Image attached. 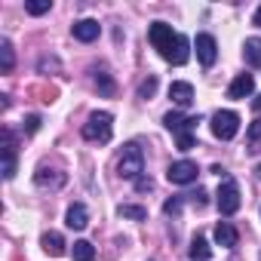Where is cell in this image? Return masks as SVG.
<instances>
[{
	"instance_id": "6da1fadb",
	"label": "cell",
	"mask_w": 261,
	"mask_h": 261,
	"mask_svg": "<svg viewBox=\"0 0 261 261\" xmlns=\"http://www.w3.org/2000/svg\"><path fill=\"white\" fill-rule=\"evenodd\" d=\"M142 172H145V154H142V148L136 142H129L123 148L120 160H117V175L120 178H129V181H139Z\"/></svg>"
},
{
	"instance_id": "7a4b0ae2",
	"label": "cell",
	"mask_w": 261,
	"mask_h": 261,
	"mask_svg": "<svg viewBox=\"0 0 261 261\" xmlns=\"http://www.w3.org/2000/svg\"><path fill=\"white\" fill-rule=\"evenodd\" d=\"M114 136V117L108 111H95L89 114V120L83 123V139L86 142H98V145H108Z\"/></svg>"
},
{
	"instance_id": "3957f363",
	"label": "cell",
	"mask_w": 261,
	"mask_h": 261,
	"mask_svg": "<svg viewBox=\"0 0 261 261\" xmlns=\"http://www.w3.org/2000/svg\"><path fill=\"white\" fill-rule=\"evenodd\" d=\"M240 133V114L237 111H215L212 114V136L221 142H230Z\"/></svg>"
},
{
	"instance_id": "277c9868",
	"label": "cell",
	"mask_w": 261,
	"mask_h": 261,
	"mask_svg": "<svg viewBox=\"0 0 261 261\" xmlns=\"http://www.w3.org/2000/svg\"><path fill=\"white\" fill-rule=\"evenodd\" d=\"M175 31H172V25H166V22H154L151 25V31H148V40L154 43V49H160V56L166 59L169 56V49H172V43H175Z\"/></svg>"
},
{
	"instance_id": "5b68a950",
	"label": "cell",
	"mask_w": 261,
	"mask_h": 261,
	"mask_svg": "<svg viewBox=\"0 0 261 261\" xmlns=\"http://www.w3.org/2000/svg\"><path fill=\"white\" fill-rule=\"evenodd\" d=\"M240 209V185L233 178H224L218 188V212L221 215H233Z\"/></svg>"
},
{
	"instance_id": "8992f818",
	"label": "cell",
	"mask_w": 261,
	"mask_h": 261,
	"mask_svg": "<svg viewBox=\"0 0 261 261\" xmlns=\"http://www.w3.org/2000/svg\"><path fill=\"white\" fill-rule=\"evenodd\" d=\"M200 123V117H181L178 111H169L166 117H163V126L169 129V133H175L178 139L181 136H194V126Z\"/></svg>"
},
{
	"instance_id": "52a82bcc",
	"label": "cell",
	"mask_w": 261,
	"mask_h": 261,
	"mask_svg": "<svg viewBox=\"0 0 261 261\" xmlns=\"http://www.w3.org/2000/svg\"><path fill=\"white\" fill-rule=\"evenodd\" d=\"M194 49H197V59H200L203 68H212V65H215V59H218V43H215L212 34H197Z\"/></svg>"
},
{
	"instance_id": "ba28073f",
	"label": "cell",
	"mask_w": 261,
	"mask_h": 261,
	"mask_svg": "<svg viewBox=\"0 0 261 261\" xmlns=\"http://www.w3.org/2000/svg\"><path fill=\"white\" fill-rule=\"evenodd\" d=\"M197 163L194 160H178V163H172L169 169H166V178L172 181V185H191V181H197Z\"/></svg>"
},
{
	"instance_id": "9c48e42d",
	"label": "cell",
	"mask_w": 261,
	"mask_h": 261,
	"mask_svg": "<svg viewBox=\"0 0 261 261\" xmlns=\"http://www.w3.org/2000/svg\"><path fill=\"white\" fill-rule=\"evenodd\" d=\"M71 34H74L80 43H92V40H98L101 25H98L95 19H80V22H74V25H71Z\"/></svg>"
},
{
	"instance_id": "30bf717a",
	"label": "cell",
	"mask_w": 261,
	"mask_h": 261,
	"mask_svg": "<svg viewBox=\"0 0 261 261\" xmlns=\"http://www.w3.org/2000/svg\"><path fill=\"white\" fill-rule=\"evenodd\" d=\"M252 92H255V77H252V74H240V77L230 83L227 98H237V101H240V98H249Z\"/></svg>"
},
{
	"instance_id": "8fae6325",
	"label": "cell",
	"mask_w": 261,
	"mask_h": 261,
	"mask_svg": "<svg viewBox=\"0 0 261 261\" xmlns=\"http://www.w3.org/2000/svg\"><path fill=\"white\" fill-rule=\"evenodd\" d=\"M188 59H191V40L185 34H178L175 43H172V49H169V56H166V62L169 65H185Z\"/></svg>"
},
{
	"instance_id": "7c38bea8",
	"label": "cell",
	"mask_w": 261,
	"mask_h": 261,
	"mask_svg": "<svg viewBox=\"0 0 261 261\" xmlns=\"http://www.w3.org/2000/svg\"><path fill=\"white\" fill-rule=\"evenodd\" d=\"M169 98H172L178 108H188V105L194 101V86H191L188 80H175V83L169 86Z\"/></svg>"
},
{
	"instance_id": "4fadbf2b",
	"label": "cell",
	"mask_w": 261,
	"mask_h": 261,
	"mask_svg": "<svg viewBox=\"0 0 261 261\" xmlns=\"http://www.w3.org/2000/svg\"><path fill=\"white\" fill-rule=\"evenodd\" d=\"M65 224H68L71 230H83V227L89 224V212H86V206H83V203L68 206V212H65Z\"/></svg>"
},
{
	"instance_id": "5bb4252c",
	"label": "cell",
	"mask_w": 261,
	"mask_h": 261,
	"mask_svg": "<svg viewBox=\"0 0 261 261\" xmlns=\"http://www.w3.org/2000/svg\"><path fill=\"white\" fill-rule=\"evenodd\" d=\"M237 240H240V233H237V227H233L230 221H218V224H215V243H218V246L233 249Z\"/></svg>"
},
{
	"instance_id": "9a60e30c",
	"label": "cell",
	"mask_w": 261,
	"mask_h": 261,
	"mask_svg": "<svg viewBox=\"0 0 261 261\" xmlns=\"http://www.w3.org/2000/svg\"><path fill=\"white\" fill-rule=\"evenodd\" d=\"M40 246H43V252H46V255H53V258L65 255V237H62V233H56V230H46V233L40 237Z\"/></svg>"
},
{
	"instance_id": "2e32d148",
	"label": "cell",
	"mask_w": 261,
	"mask_h": 261,
	"mask_svg": "<svg viewBox=\"0 0 261 261\" xmlns=\"http://www.w3.org/2000/svg\"><path fill=\"white\" fill-rule=\"evenodd\" d=\"M16 175V142H13V133H7V142H4V178H13Z\"/></svg>"
},
{
	"instance_id": "e0dca14e",
	"label": "cell",
	"mask_w": 261,
	"mask_h": 261,
	"mask_svg": "<svg viewBox=\"0 0 261 261\" xmlns=\"http://www.w3.org/2000/svg\"><path fill=\"white\" fill-rule=\"evenodd\" d=\"M34 181H37V188H62V185H65V175H62V172H56V169L40 166V169H37V175H34Z\"/></svg>"
},
{
	"instance_id": "ac0fdd59",
	"label": "cell",
	"mask_w": 261,
	"mask_h": 261,
	"mask_svg": "<svg viewBox=\"0 0 261 261\" xmlns=\"http://www.w3.org/2000/svg\"><path fill=\"white\" fill-rule=\"evenodd\" d=\"M243 56L252 68H261V37H249L243 43Z\"/></svg>"
},
{
	"instance_id": "d6986e66",
	"label": "cell",
	"mask_w": 261,
	"mask_h": 261,
	"mask_svg": "<svg viewBox=\"0 0 261 261\" xmlns=\"http://www.w3.org/2000/svg\"><path fill=\"white\" fill-rule=\"evenodd\" d=\"M71 255H74V261H92L95 258V246L89 240H77L74 249H71Z\"/></svg>"
},
{
	"instance_id": "ffe728a7",
	"label": "cell",
	"mask_w": 261,
	"mask_h": 261,
	"mask_svg": "<svg viewBox=\"0 0 261 261\" xmlns=\"http://www.w3.org/2000/svg\"><path fill=\"white\" fill-rule=\"evenodd\" d=\"M13 65H16V56H13V43L4 37V40H0V68H4L7 74L13 71Z\"/></svg>"
},
{
	"instance_id": "44dd1931",
	"label": "cell",
	"mask_w": 261,
	"mask_h": 261,
	"mask_svg": "<svg viewBox=\"0 0 261 261\" xmlns=\"http://www.w3.org/2000/svg\"><path fill=\"white\" fill-rule=\"evenodd\" d=\"M209 255H212L209 243H206L203 237H194V243H191V258H194V261H206Z\"/></svg>"
},
{
	"instance_id": "7402d4cb",
	"label": "cell",
	"mask_w": 261,
	"mask_h": 261,
	"mask_svg": "<svg viewBox=\"0 0 261 261\" xmlns=\"http://www.w3.org/2000/svg\"><path fill=\"white\" fill-rule=\"evenodd\" d=\"M123 218H133V221H145L148 218V209H142V206H120L117 209Z\"/></svg>"
},
{
	"instance_id": "603a6c76",
	"label": "cell",
	"mask_w": 261,
	"mask_h": 261,
	"mask_svg": "<svg viewBox=\"0 0 261 261\" xmlns=\"http://www.w3.org/2000/svg\"><path fill=\"white\" fill-rule=\"evenodd\" d=\"M49 0H31V4H25V10L31 13V16H43V13H49Z\"/></svg>"
},
{
	"instance_id": "cb8c5ba5",
	"label": "cell",
	"mask_w": 261,
	"mask_h": 261,
	"mask_svg": "<svg viewBox=\"0 0 261 261\" xmlns=\"http://www.w3.org/2000/svg\"><path fill=\"white\" fill-rule=\"evenodd\" d=\"M95 83L101 86V92H105V95H111V92H114V83H111V77H108L105 71H101V74H95Z\"/></svg>"
},
{
	"instance_id": "d4e9b609",
	"label": "cell",
	"mask_w": 261,
	"mask_h": 261,
	"mask_svg": "<svg viewBox=\"0 0 261 261\" xmlns=\"http://www.w3.org/2000/svg\"><path fill=\"white\" fill-rule=\"evenodd\" d=\"M154 89H157V80L151 77V80H145V83H142V89H139V95H142V98H148V95H154Z\"/></svg>"
},
{
	"instance_id": "484cf974",
	"label": "cell",
	"mask_w": 261,
	"mask_h": 261,
	"mask_svg": "<svg viewBox=\"0 0 261 261\" xmlns=\"http://www.w3.org/2000/svg\"><path fill=\"white\" fill-rule=\"evenodd\" d=\"M249 139H252V142H258V139H261V120H255V123L249 126Z\"/></svg>"
},
{
	"instance_id": "4316f807",
	"label": "cell",
	"mask_w": 261,
	"mask_h": 261,
	"mask_svg": "<svg viewBox=\"0 0 261 261\" xmlns=\"http://www.w3.org/2000/svg\"><path fill=\"white\" fill-rule=\"evenodd\" d=\"M194 148V136H181L178 139V151H191Z\"/></svg>"
},
{
	"instance_id": "83f0119b",
	"label": "cell",
	"mask_w": 261,
	"mask_h": 261,
	"mask_svg": "<svg viewBox=\"0 0 261 261\" xmlns=\"http://www.w3.org/2000/svg\"><path fill=\"white\" fill-rule=\"evenodd\" d=\"M151 188H154V181H151L148 175H142V178L136 181V191H151Z\"/></svg>"
},
{
	"instance_id": "f1b7e54d",
	"label": "cell",
	"mask_w": 261,
	"mask_h": 261,
	"mask_svg": "<svg viewBox=\"0 0 261 261\" xmlns=\"http://www.w3.org/2000/svg\"><path fill=\"white\" fill-rule=\"evenodd\" d=\"M163 209H166V212L172 215V212H178V209H181V200H169V203H166Z\"/></svg>"
},
{
	"instance_id": "f546056e",
	"label": "cell",
	"mask_w": 261,
	"mask_h": 261,
	"mask_svg": "<svg viewBox=\"0 0 261 261\" xmlns=\"http://www.w3.org/2000/svg\"><path fill=\"white\" fill-rule=\"evenodd\" d=\"M40 129V117H28V133H37Z\"/></svg>"
},
{
	"instance_id": "4dcf8cb0",
	"label": "cell",
	"mask_w": 261,
	"mask_h": 261,
	"mask_svg": "<svg viewBox=\"0 0 261 261\" xmlns=\"http://www.w3.org/2000/svg\"><path fill=\"white\" fill-rule=\"evenodd\" d=\"M252 25H255V28H261V7L255 10V16H252Z\"/></svg>"
},
{
	"instance_id": "1f68e13d",
	"label": "cell",
	"mask_w": 261,
	"mask_h": 261,
	"mask_svg": "<svg viewBox=\"0 0 261 261\" xmlns=\"http://www.w3.org/2000/svg\"><path fill=\"white\" fill-rule=\"evenodd\" d=\"M252 105H255V108L261 111V95H255V101H252Z\"/></svg>"
},
{
	"instance_id": "d6a6232c",
	"label": "cell",
	"mask_w": 261,
	"mask_h": 261,
	"mask_svg": "<svg viewBox=\"0 0 261 261\" xmlns=\"http://www.w3.org/2000/svg\"><path fill=\"white\" fill-rule=\"evenodd\" d=\"M255 172H258V178H261V166H258V169H255Z\"/></svg>"
},
{
	"instance_id": "836d02e7",
	"label": "cell",
	"mask_w": 261,
	"mask_h": 261,
	"mask_svg": "<svg viewBox=\"0 0 261 261\" xmlns=\"http://www.w3.org/2000/svg\"><path fill=\"white\" fill-rule=\"evenodd\" d=\"M258 261H261V258H258Z\"/></svg>"
}]
</instances>
